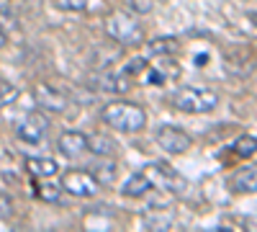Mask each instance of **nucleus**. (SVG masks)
<instances>
[{
  "instance_id": "16",
  "label": "nucleus",
  "mask_w": 257,
  "mask_h": 232,
  "mask_svg": "<svg viewBox=\"0 0 257 232\" xmlns=\"http://www.w3.org/2000/svg\"><path fill=\"white\" fill-rule=\"evenodd\" d=\"M88 150L95 158H113L116 142L111 137H105V134H93V137H88Z\"/></svg>"
},
{
  "instance_id": "4",
  "label": "nucleus",
  "mask_w": 257,
  "mask_h": 232,
  "mask_svg": "<svg viewBox=\"0 0 257 232\" xmlns=\"http://www.w3.org/2000/svg\"><path fill=\"white\" fill-rule=\"evenodd\" d=\"M62 191H67L75 199H93L100 191V183L90 171H67L62 176Z\"/></svg>"
},
{
  "instance_id": "26",
  "label": "nucleus",
  "mask_w": 257,
  "mask_h": 232,
  "mask_svg": "<svg viewBox=\"0 0 257 232\" xmlns=\"http://www.w3.org/2000/svg\"><path fill=\"white\" fill-rule=\"evenodd\" d=\"M249 18H252V24L257 26V11H254V13H249Z\"/></svg>"
},
{
  "instance_id": "14",
  "label": "nucleus",
  "mask_w": 257,
  "mask_h": 232,
  "mask_svg": "<svg viewBox=\"0 0 257 232\" xmlns=\"http://www.w3.org/2000/svg\"><path fill=\"white\" fill-rule=\"evenodd\" d=\"M26 171L34 178H54L59 173V165L52 158H29L26 160Z\"/></svg>"
},
{
  "instance_id": "19",
  "label": "nucleus",
  "mask_w": 257,
  "mask_h": 232,
  "mask_svg": "<svg viewBox=\"0 0 257 232\" xmlns=\"http://www.w3.org/2000/svg\"><path fill=\"white\" fill-rule=\"evenodd\" d=\"M234 152H237L239 158H252L257 152V137H252V134L237 137V142H234Z\"/></svg>"
},
{
  "instance_id": "7",
  "label": "nucleus",
  "mask_w": 257,
  "mask_h": 232,
  "mask_svg": "<svg viewBox=\"0 0 257 232\" xmlns=\"http://www.w3.org/2000/svg\"><path fill=\"white\" fill-rule=\"evenodd\" d=\"M34 101H36V106H41L44 111H52V114H64L70 106V96L59 86H52V83H39L34 88Z\"/></svg>"
},
{
  "instance_id": "5",
  "label": "nucleus",
  "mask_w": 257,
  "mask_h": 232,
  "mask_svg": "<svg viewBox=\"0 0 257 232\" xmlns=\"http://www.w3.org/2000/svg\"><path fill=\"white\" fill-rule=\"evenodd\" d=\"M90 88L121 96V93H126L128 88H132V78H128L123 70H116V67H100L95 75H90Z\"/></svg>"
},
{
  "instance_id": "2",
  "label": "nucleus",
  "mask_w": 257,
  "mask_h": 232,
  "mask_svg": "<svg viewBox=\"0 0 257 232\" xmlns=\"http://www.w3.org/2000/svg\"><path fill=\"white\" fill-rule=\"evenodd\" d=\"M173 106L183 114H208L219 106V93L208 86H183L173 93Z\"/></svg>"
},
{
  "instance_id": "18",
  "label": "nucleus",
  "mask_w": 257,
  "mask_h": 232,
  "mask_svg": "<svg viewBox=\"0 0 257 232\" xmlns=\"http://www.w3.org/2000/svg\"><path fill=\"white\" fill-rule=\"evenodd\" d=\"M41 183H36V196L44 199V201H59V194H62V186L57 183H49V178H39Z\"/></svg>"
},
{
  "instance_id": "20",
  "label": "nucleus",
  "mask_w": 257,
  "mask_h": 232,
  "mask_svg": "<svg viewBox=\"0 0 257 232\" xmlns=\"http://www.w3.org/2000/svg\"><path fill=\"white\" fill-rule=\"evenodd\" d=\"M16 98H18V88L13 86L11 80L0 78V109H6V106H11V103H16Z\"/></svg>"
},
{
  "instance_id": "1",
  "label": "nucleus",
  "mask_w": 257,
  "mask_h": 232,
  "mask_svg": "<svg viewBox=\"0 0 257 232\" xmlns=\"http://www.w3.org/2000/svg\"><path fill=\"white\" fill-rule=\"evenodd\" d=\"M103 121L116 132H139L147 126V111L132 101H111L100 111Z\"/></svg>"
},
{
  "instance_id": "25",
  "label": "nucleus",
  "mask_w": 257,
  "mask_h": 232,
  "mask_svg": "<svg viewBox=\"0 0 257 232\" xmlns=\"http://www.w3.org/2000/svg\"><path fill=\"white\" fill-rule=\"evenodd\" d=\"M6 41H8V34H6L3 24H0V47H6Z\"/></svg>"
},
{
  "instance_id": "27",
  "label": "nucleus",
  "mask_w": 257,
  "mask_h": 232,
  "mask_svg": "<svg viewBox=\"0 0 257 232\" xmlns=\"http://www.w3.org/2000/svg\"><path fill=\"white\" fill-rule=\"evenodd\" d=\"M26 3H36V0H26Z\"/></svg>"
},
{
  "instance_id": "10",
  "label": "nucleus",
  "mask_w": 257,
  "mask_h": 232,
  "mask_svg": "<svg viewBox=\"0 0 257 232\" xmlns=\"http://www.w3.org/2000/svg\"><path fill=\"white\" fill-rule=\"evenodd\" d=\"M155 59H160V62H155V65H147V70L142 72V75L147 78L149 86L162 88V86H167L170 80H175V78L180 75L178 62H173L170 57H155Z\"/></svg>"
},
{
  "instance_id": "17",
  "label": "nucleus",
  "mask_w": 257,
  "mask_h": 232,
  "mask_svg": "<svg viewBox=\"0 0 257 232\" xmlns=\"http://www.w3.org/2000/svg\"><path fill=\"white\" fill-rule=\"evenodd\" d=\"M88 168H90V173L98 178L100 186H108V183L116 181V163H108V158H98V163L95 165L90 163Z\"/></svg>"
},
{
  "instance_id": "12",
  "label": "nucleus",
  "mask_w": 257,
  "mask_h": 232,
  "mask_svg": "<svg viewBox=\"0 0 257 232\" xmlns=\"http://www.w3.org/2000/svg\"><path fill=\"white\" fill-rule=\"evenodd\" d=\"M152 181H149V176L142 171V173H134V176H128L126 181H123V186H121V196H126V199H142V196H147L149 191H152Z\"/></svg>"
},
{
  "instance_id": "9",
  "label": "nucleus",
  "mask_w": 257,
  "mask_h": 232,
  "mask_svg": "<svg viewBox=\"0 0 257 232\" xmlns=\"http://www.w3.org/2000/svg\"><path fill=\"white\" fill-rule=\"evenodd\" d=\"M155 139H157V144L162 147V150L173 152V155L188 152V147L193 144V137L188 132H183L180 126H173V124H162L155 132Z\"/></svg>"
},
{
  "instance_id": "6",
  "label": "nucleus",
  "mask_w": 257,
  "mask_h": 232,
  "mask_svg": "<svg viewBox=\"0 0 257 232\" xmlns=\"http://www.w3.org/2000/svg\"><path fill=\"white\" fill-rule=\"evenodd\" d=\"M149 181H152L155 188H165V191H173V194H185V188H188V181L175 173L170 165L165 163H152V165H147V171Z\"/></svg>"
},
{
  "instance_id": "3",
  "label": "nucleus",
  "mask_w": 257,
  "mask_h": 232,
  "mask_svg": "<svg viewBox=\"0 0 257 232\" xmlns=\"http://www.w3.org/2000/svg\"><path fill=\"white\" fill-rule=\"evenodd\" d=\"M105 34L118 47H137L144 44V29L132 13H111L105 18Z\"/></svg>"
},
{
  "instance_id": "23",
  "label": "nucleus",
  "mask_w": 257,
  "mask_h": 232,
  "mask_svg": "<svg viewBox=\"0 0 257 232\" xmlns=\"http://www.w3.org/2000/svg\"><path fill=\"white\" fill-rule=\"evenodd\" d=\"M121 70H123L128 78H139V75L147 70V59H144V57H134V59H128Z\"/></svg>"
},
{
  "instance_id": "8",
  "label": "nucleus",
  "mask_w": 257,
  "mask_h": 232,
  "mask_svg": "<svg viewBox=\"0 0 257 232\" xmlns=\"http://www.w3.org/2000/svg\"><path fill=\"white\" fill-rule=\"evenodd\" d=\"M49 132V119L39 111H29L24 119L16 124V134L18 139H24L26 144H39Z\"/></svg>"
},
{
  "instance_id": "24",
  "label": "nucleus",
  "mask_w": 257,
  "mask_h": 232,
  "mask_svg": "<svg viewBox=\"0 0 257 232\" xmlns=\"http://www.w3.org/2000/svg\"><path fill=\"white\" fill-rule=\"evenodd\" d=\"M11 214H13V201L6 194H0V219H8Z\"/></svg>"
},
{
  "instance_id": "11",
  "label": "nucleus",
  "mask_w": 257,
  "mask_h": 232,
  "mask_svg": "<svg viewBox=\"0 0 257 232\" xmlns=\"http://www.w3.org/2000/svg\"><path fill=\"white\" fill-rule=\"evenodd\" d=\"M57 150L62 158H67V160H77L82 158L85 152H88V134H82V132H64L57 142Z\"/></svg>"
},
{
  "instance_id": "21",
  "label": "nucleus",
  "mask_w": 257,
  "mask_h": 232,
  "mask_svg": "<svg viewBox=\"0 0 257 232\" xmlns=\"http://www.w3.org/2000/svg\"><path fill=\"white\" fill-rule=\"evenodd\" d=\"M52 6L64 13H80L88 8V0H52Z\"/></svg>"
},
{
  "instance_id": "15",
  "label": "nucleus",
  "mask_w": 257,
  "mask_h": 232,
  "mask_svg": "<svg viewBox=\"0 0 257 232\" xmlns=\"http://www.w3.org/2000/svg\"><path fill=\"white\" fill-rule=\"evenodd\" d=\"M144 47H147V54L149 57H173L180 44H178L175 36H157L152 41H147Z\"/></svg>"
},
{
  "instance_id": "22",
  "label": "nucleus",
  "mask_w": 257,
  "mask_h": 232,
  "mask_svg": "<svg viewBox=\"0 0 257 232\" xmlns=\"http://www.w3.org/2000/svg\"><path fill=\"white\" fill-rule=\"evenodd\" d=\"M123 6L128 13H134V16H147L149 11L155 8V0H123Z\"/></svg>"
},
{
  "instance_id": "13",
  "label": "nucleus",
  "mask_w": 257,
  "mask_h": 232,
  "mask_svg": "<svg viewBox=\"0 0 257 232\" xmlns=\"http://www.w3.org/2000/svg\"><path fill=\"white\" fill-rule=\"evenodd\" d=\"M231 188L239 194H257V165H244L231 176Z\"/></svg>"
}]
</instances>
